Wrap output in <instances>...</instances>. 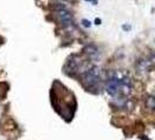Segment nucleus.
I'll return each instance as SVG.
<instances>
[{"instance_id": "f257e3e1", "label": "nucleus", "mask_w": 155, "mask_h": 140, "mask_svg": "<svg viewBox=\"0 0 155 140\" xmlns=\"http://www.w3.org/2000/svg\"><path fill=\"white\" fill-rule=\"evenodd\" d=\"M99 81V69L98 68H91L83 75V82L86 87H93Z\"/></svg>"}, {"instance_id": "20e7f679", "label": "nucleus", "mask_w": 155, "mask_h": 140, "mask_svg": "<svg viewBox=\"0 0 155 140\" xmlns=\"http://www.w3.org/2000/svg\"><path fill=\"white\" fill-rule=\"evenodd\" d=\"M152 61H147V60H142L138 63V71H149L152 68Z\"/></svg>"}, {"instance_id": "39448f33", "label": "nucleus", "mask_w": 155, "mask_h": 140, "mask_svg": "<svg viewBox=\"0 0 155 140\" xmlns=\"http://www.w3.org/2000/svg\"><path fill=\"white\" fill-rule=\"evenodd\" d=\"M84 51H85L86 54H89L92 58H96V57H98V56H99V51H98V49H97L95 46H92V44L88 46V47L84 49Z\"/></svg>"}, {"instance_id": "423d86ee", "label": "nucleus", "mask_w": 155, "mask_h": 140, "mask_svg": "<svg viewBox=\"0 0 155 140\" xmlns=\"http://www.w3.org/2000/svg\"><path fill=\"white\" fill-rule=\"evenodd\" d=\"M83 22H84V26H86V27H89V26H90V22H89L88 20H84Z\"/></svg>"}, {"instance_id": "7ed1b4c3", "label": "nucleus", "mask_w": 155, "mask_h": 140, "mask_svg": "<svg viewBox=\"0 0 155 140\" xmlns=\"http://www.w3.org/2000/svg\"><path fill=\"white\" fill-rule=\"evenodd\" d=\"M56 17H57V19H58L63 25H65V26H68V25H70V24L72 22V15H71V13L68 12L66 10H64V8L58 10V11L56 12Z\"/></svg>"}, {"instance_id": "f03ea898", "label": "nucleus", "mask_w": 155, "mask_h": 140, "mask_svg": "<svg viewBox=\"0 0 155 140\" xmlns=\"http://www.w3.org/2000/svg\"><path fill=\"white\" fill-rule=\"evenodd\" d=\"M119 87H120V78H118L117 76H113L106 83V91L111 96H116L119 92Z\"/></svg>"}]
</instances>
